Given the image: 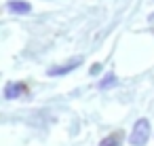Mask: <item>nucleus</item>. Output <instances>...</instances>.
Segmentation results:
<instances>
[{"instance_id":"f257e3e1","label":"nucleus","mask_w":154,"mask_h":146,"mask_svg":"<svg viewBox=\"0 0 154 146\" xmlns=\"http://www.w3.org/2000/svg\"><path fill=\"white\" fill-rule=\"evenodd\" d=\"M148 138H150V123H148V119H139L129 133V144L131 146H146Z\"/></svg>"},{"instance_id":"f03ea898","label":"nucleus","mask_w":154,"mask_h":146,"mask_svg":"<svg viewBox=\"0 0 154 146\" xmlns=\"http://www.w3.org/2000/svg\"><path fill=\"white\" fill-rule=\"evenodd\" d=\"M80 57H74L72 62H68V64H63V66H57V68H49V76H63V74H70L72 70H76L78 66H80Z\"/></svg>"},{"instance_id":"7ed1b4c3","label":"nucleus","mask_w":154,"mask_h":146,"mask_svg":"<svg viewBox=\"0 0 154 146\" xmlns=\"http://www.w3.org/2000/svg\"><path fill=\"white\" fill-rule=\"evenodd\" d=\"M21 93H28V87H26L23 83H9V85L5 87V97H7V100H13V97H17V95H21Z\"/></svg>"},{"instance_id":"20e7f679","label":"nucleus","mask_w":154,"mask_h":146,"mask_svg":"<svg viewBox=\"0 0 154 146\" xmlns=\"http://www.w3.org/2000/svg\"><path fill=\"white\" fill-rule=\"evenodd\" d=\"M7 9L11 13H19V15H28L32 11V5L26 0H15V2H7Z\"/></svg>"},{"instance_id":"39448f33","label":"nucleus","mask_w":154,"mask_h":146,"mask_svg":"<svg viewBox=\"0 0 154 146\" xmlns=\"http://www.w3.org/2000/svg\"><path fill=\"white\" fill-rule=\"evenodd\" d=\"M120 142H122V131L118 129V131H114V133H110L108 138H103L99 146H120Z\"/></svg>"},{"instance_id":"423d86ee","label":"nucleus","mask_w":154,"mask_h":146,"mask_svg":"<svg viewBox=\"0 0 154 146\" xmlns=\"http://www.w3.org/2000/svg\"><path fill=\"white\" fill-rule=\"evenodd\" d=\"M116 81H118V78H116V74H114V72H108V74L99 81V89H110V87H114V85H116Z\"/></svg>"},{"instance_id":"0eeeda50","label":"nucleus","mask_w":154,"mask_h":146,"mask_svg":"<svg viewBox=\"0 0 154 146\" xmlns=\"http://www.w3.org/2000/svg\"><path fill=\"white\" fill-rule=\"evenodd\" d=\"M99 70H101V64H93L91 66V74H97Z\"/></svg>"}]
</instances>
